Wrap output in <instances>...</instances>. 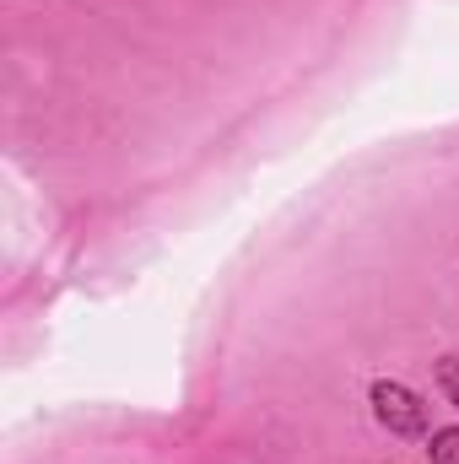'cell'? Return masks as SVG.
<instances>
[{
    "mask_svg": "<svg viewBox=\"0 0 459 464\" xmlns=\"http://www.w3.org/2000/svg\"><path fill=\"white\" fill-rule=\"evenodd\" d=\"M373 416H378V427H389L395 438H422L427 432V405L405 389V383H395V378H378L373 383Z\"/></svg>",
    "mask_w": 459,
    "mask_h": 464,
    "instance_id": "obj_1",
    "label": "cell"
},
{
    "mask_svg": "<svg viewBox=\"0 0 459 464\" xmlns=\"http://www.w3.org/2000/svg\"><path fill=\"white\" fill-rule=\"evenodd\" d=\"M438 383H444V394L454 400V411H459V356H444L438 362Z\"/></svg>",
    "mask_w": 459,
    "mask_h": 464,
    "instance_id": "obj_3",
    "label": "cell"
},
{
    "mask_svg": "<svg viewBox=\"0 0 459 464\" xmlns=\"http://www.w3.org/2000/svg\"><path fill=\"white\" fill-rule=\"evenodd\" d=\"M427 454H433V464H459V427H438Z\"/></svg>",
    "mask_w": 459,
    "mask_h": 464,
    "instance_id": "obj_2",
    "label": "cell"
}]
</instances>
